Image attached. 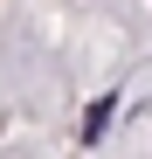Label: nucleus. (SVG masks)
Masks as SVG:
<instances>
[{
    "instance_id": "obj_1",
    "label": "nucleus",
    "mask_w": 152,
    "mask_h": 159,
    "mask_svg": "<svg viewBox=\"0 0 152 159\" xmlns=\"http://www.w3.org/2000/svg\"><path fill=\"white\" fill-rule=\"evenodd\" d=\"M111 111H118V97H97L90 118H83V139H104V131H111Z\"/></svg>"
}]
</instances>
